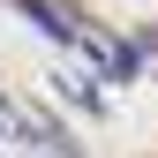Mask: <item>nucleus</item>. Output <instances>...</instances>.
<instances>
[{"label":"nucleus","mask_w":158,"mask_h":158,"mask_svg":"<svg viewBox=\"0 0 158 158\" xmlns=\"http://www.w3.org/2000/svg\"><path fill=\"white\" fill-rule=\"evenodd\" d=\"M15 8H23V15H30V23H38V30H45V38H60V45H75V30H68V23H60V15H53V8H45V0H15Z\"/></svg>","instance_id":"f257e3e1"}]
</instances>
